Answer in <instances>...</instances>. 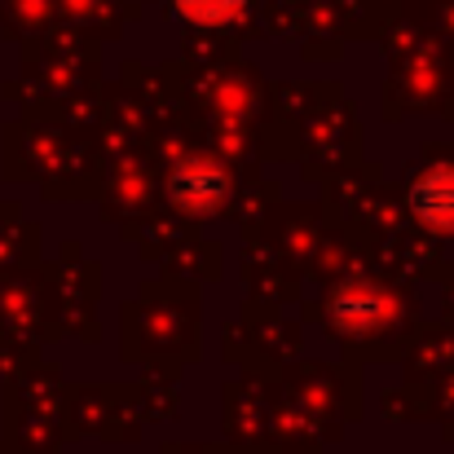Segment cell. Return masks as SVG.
<instances>
[{
    "label": "cell",
    "instance_id": "cell-3",
    "mask_svg": "<svg viewBox=\"0 0 454 454\" xmlns=\"http://www.w3.org/2000/svg\"><path fill=\"white\" fill-rule=\"evenodd\" d=\"M411 207L428 230L454 234V168H428L411 185Z\"/></svg>",
    "mask_w": 454,
    "mask_h": 454
},
{
    "label": "cell",
    "instance_id": "cell-4",
    "mask_svg": "<svg viewBox=\"0 0 454 454\" xmlns=\"http://www.w3.org/2000/svg\"><path fill=\"white\" fill-rule=\"evenodd\" d=\"M172 9L194 27H225V22L243 18L247 0H172Z\"/></svg>",
    "mask_w": 454,
    "mask_h": 454
},
{
    "label": "cell",
    "instance_id": "cell-1",
    "mask_svg": "<svg viewBox=\"0 0 454 454\" xmlns=\"http://www.w3.org/2000/svg\"><path fill=\"white\" fill-rule=\"evenodd\" d=\"M168 190H172V203L190 216H212L225 194H230V172L216 163V159H203V154H190L172 168L168 176Z\"/></svg>",
    "mask_w": 454,
    "mask_h": 454
},
{
    "label": "cell",
    "instance_id": "cell-2",
    "mask_svg": "<svg viewBox=\"0 0 454 454\" xmlns=\"http://www.w3.org/2000/svg\"><path fill=\"white\" fill-rule=\"evenodd\" d=\"M326 317H331V326L344 331V335H366V331L384 326V317H388V296L375 292V287L353 283V287H344V292L331 296Z\"/></svg>",
    "mask_w": 454,
    "mask_h": 454
}]
</instances>
